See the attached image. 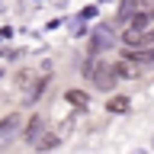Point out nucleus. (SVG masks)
<instances>
[{"mask_svg":"<svg viewBox=\"0 0 154 154\" xmlns=\"http://www.w3.org/2000/svg\"><path fill=\"white\" fill-rule=\"evenodd\" d=\"M112 42H116V32L100 23V26L93 29V35H90V55H103V51H109Z\"/></svg>","mask_w":154,"mask_h":154,"instance_id":"nucleus-1","label":"nucleus"},{"mask_svg":"<svg viewBox=\"0 0 154 154\" xmlns=\"http://www.w3.org/2000/svg\"><path fill=\"white\" fill-rule=\"evenodd\" d=\"M112 74L119 77V80H135V77L141 74V67H138L135 58H122V61H116V64H112Z\"/></svg>","mask_w":154,"mask_h":154,"instance_id":"nucleus-2","label":"nucleus"},{"mask_svg":"<svg viewBox=\"0 0 154 154\" xmlns=\"http://www.w3.org/2000/svg\"><path fill=\"white\" fill-rule=\"evenodd\" d=\"M19 125H23L19 112H10V116H3V119H0V144H3V141H10V138H16Z\"/></svg>","mask_w":154,"mask_h":154,"instance_id":"nucleus-3","label":"nucleus"},{"mask_svg":"<svg viewBox=\"0 0 154 154\" xmlns=\"http://www.w3.org/2000/svg\"><path fill=\"white\" fill-rule=\"evenodd\" d=\"M42 132H45V119H42V116H32V119H29L26 122V128H23V141H29V144H35L38 138H42Z\"/></svg>","mask_w":154,"mask_h":154,"instance_id":"nucleus-4","label":"nucleus"},{"mask_svg":"<svg viewBox=\"0 0 154 154\" xmlns=\"http://www.w3.org/2000/svg\"><path fill=\"white\" fill-rule=\"evenodd\" d=\"M151 23H154V10H138L132 16V23H128V29L132 32H144V29H151Z\"/></svg>","mask_w":154,"mask_h":154,"instance_id":"nucleus-5","label":"nucleus"},{"mask_svg":"<svg viewBox=\"0 0 154 154\" xmlns=\"http://www.w3.org/2000/svg\"><path fill=\"white\" fill-rule=\"evenodd\" d=\"M135 13H138V0H122V3H119V13H116V19H119V23H125V26H128V23H132V16Z\"/></svg>","mask_w":154,"mask_h":154,"instance_id":"nucleus-6","label":"nucleus"},{"mask_svg":"<svg viewBox=\"0 0 154 154\" xmlns=\"http://www.w3.org/2000/svg\"><path fill=\"white\" fill-rule=\"evenodd\" d=\"M64 103H71L74 109H87V103H90V96H87V90H74V87H71V90L64 93Z\"/></svg>","mask_w":154,"mask_h":154,"instance_id":"nucleus-7","label":"nucleus"},{"mask_svg":"<svg viewBox=\"0 0 154 154\" xmlns=\"http://www.w3.org/2000/svg\"><path fill=\"white\" fill-rule=\"evenodd\" d=\"M106 109H109V112H128V109H132V100H128V96H112V100L106 103Z\"/></svg>","mask_w":154,"mask_h":154,"instance_id":"nucleus-8","label":"nucleus"},{"mask_svg":"<svg viewBox=\"0 0 154 154\" xmlns=\"http://www.w3.org/2000/svg\"><path fill=\"white\" fill-rule=\"evenodd\" d=\"M58 141H61V135H42L35 141V151H48V148H55Z\"/></svg>","mask_w":154,"mask_h":154,"instance_id":"nucleus-9","label":"nucleus"},{"mask_svg":"<svg viewBox=\"0 0 154 154\" xmlns=\"http://www.w3.org/2000/svg\"><path fill=\"white\" fill-rule=\"evenodd\" d=\"M16 87L19 90H29V87H32V74H29V71H19L16 74Z\"/></svg>","mask_w":154,"mask_h":154,"instance_id":"nucleus-10","label":"nucleus"},{"mask_svg":"<svg viewBox=\"0 0 154 154\" xmlns=\"http://www.w3.org/2000/svg\"><path fill=\"white\" fill-rule=\"evenodd\" d=\"M148 64H154V45L148 48Z\"/></svg>","mask_w":154,"mask_h":154,"instance_id":"nucleus-11","label":"nucleus"},{"mask_svg":"<svg viewBox=\"0 0 154 154\" xmlns=\"http://www.w3.org/2000/svg\"><path fill=\"white\" fill-rule=\"evenodd\" d=\"M138 154H144V151H138Z\"/></svg>","mask_w":154,"mask_h":154,"instance_id":"nucleus-12","label":"nucleus"}]
</instances>
